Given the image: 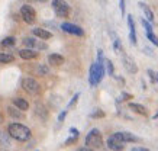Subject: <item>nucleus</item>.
<instances>
[{"label": "nucleus", "mask_w": 158, "mask_h": 151, "mask_svg": "<svg viewBox=\"0 0 158 151\" xmlns=\"http://www.w3.org/2000/svg\"><path fill=\"white\" fill-rule=\"evenodd\" d=\"M128 26H129V41L134 45H136V34H135V23L132 15H128Z\"/></svg>", "instance_id": "13"}, {"label": "nucleus", "mask_w": 158, "mask_h": 151, "mask_svg": "<svg viewBox=\"0 0 158 151\" xmlns=\"http://www.w3.org/2000/svg\"><path fill=\"white\" fill-rule=\"evenodd\" d=\"M36 71H38V73L41 74V76H45V74H48V68L45 67V65H38Z\"/></svg>", "instance_id": "27"}, {"label": "nucleus", "mask_w": 158, "mask_h": 151, "mask_svg": "<svg viewBox=\"0 0 158 151\" xmlns=\"http://www.w3.org/2000/svg\"><path fill=\"white\" fill-rule=\"evenodd\" d=\"M113 135L116 136V138H119L122 142H138L139 138L138 136H135L134 134H131V132H126V131H122V132H116V134H113Z\"/></svg>", "instance_id": "10"}, {"label": "nucleus", "mask_w": 158, "mask_h": 151, "mask_svg": "<svg viewBox=\"0 0 158 151\" xmlns=\"http://www.w3.org/2000/svg\"><path fill=\"white\" fill-rule=\"evenodd\" d=\"M129 109H132L134 112H136V113H139V115H147V107L145 106H142L141 103H129Z\"/></svg>", "instance_id": "19"}, {"label": "nucleus", "mask_w": 158, "mask_h": 151, "mask_svg": "<svg viewBox=\"0 0 158 151\" xmlns=\"http://www.w3.org/2000/svg\"><path fill=\"white\" fill-rule=\"evenodd\" d=\"M36 2H48V0H36Z\"/></svg>", "instance_id": "40"}, {"label": "nucleus", "mask_w": 158, "mask_h": 151, "mask_svg": "<svg viewBox=\"0 0 158 151\" xmlns=\"http://www.w3.org/2000/svg\"><path fill=\"white\" fill-rule=\"evenodd\" d=\"M78 98H80V93H76V96L73 98V100H71V102H70V103H68V107L74 106V105H76V103H77V100H78Z\"/></svg>", "instance_id": "29"}, {"label": "nucleus", "mask_w": 158, "mask_h": 151, "mask_svg": "<svg viewBox=\"0 0 158 151\" xmlns=\"http://www.w3.org/2000/svg\"><path fill=\"white\" fill-rule=\"evenodd\" d=\"M22 87H23L25 92H28L29 94H38L39 90H41V86L39 83L32 77H26L22 80Z\"/></svg>", "instance_id": "6"}, {"label": "nucleus", "mask_w": 158, "mask_h": 151, "mask_svg": "<svg viewBox=\"0 0 158 151\" xmlns=\"http://www.w3.org/2000/svg\"><path fill=\"white\" fill-rule=\"evenodd\" d=\"M15 44H16L15 36H7V38H5L2 41V45H3V47H13Z\"/></svg>", "instance_id": "23"}, {"label": "nucleus", "mask_w": 158, "mask_h": 151, "mask_svg": "<svg viewBox=\"0 0 158 151\" xmlns=\"http://www.w3.org/2000/svg\"><path fill=\"white\" fill-rule=\"evenodd\" d=\"M141 23H142V26L145 28L147 34H148V32H152V25L149 23V22H148L147 19H144V18H142V19H141Z\"/></svg>", "instance_id": "25"}, {"label": "nucleus", "mask_w": 158, "mask_h": 151, "mask_svg": "<svg viewBox=\"0 0 158 151\" xmlns=\"http://www.w3.org/2000/svg\"><path fill=\"white\" fill-rule=\"evenodd\" d=\"M0 124H3V115L0 113Z\"/></svg>", "instance_id": "37"}, {"label": "nucleus", "mask_w": 158, "mask_h": 151, "mask_svg": "<svg viewBox=\"0 0 158 151\" xmlns=\"http://www.w3.org/2000/svg\"><path fill=\"white\" fill-rule=\"evenodd\" d=\"M7 134L10 135V138H13V140L20 141V142L29 141L31 136H32L31 129H29L26 125H23V124H18V122L10 124L9 128H7Z\"/></svg>", "instance_id": "1"}, {"label": "nucleus", "mask_w": 158, "mask_h": 151, "mask_svg": "<svg viewBox=\"0 0 158 151\" xmlns=\"http://www.w3.org/2000/svg\"><path fill=\"white\" fill-rule=\"evenodd\" d=\"M105 68L106 71L110 74V76H113L115 74V68H113V63L110 61V60H105Z\"/></svg>", "instance_id": "24"}, {"label": "nucleus", "mask_w": 158, "mask_h": 151, "mask_svg": "<svg viewBox=\"0 0 158 151\" xmlns=\"http://www.w3.org/2000/svg\"><path fill=\"white\" fill-rule=\"evenodd\" d=\"M7 113H9L12 118H15V119H22V118H23V113L19 112V109H18V107H13V106L7 107Z\"/></svg>", "instance_id": "21"}, {"label": "nucleus", "mask_w": 158, "mask_h": 151, "mask_svg": "<svg viewBox=\"0 0 158 151\" xmlns=\"http://www.w3.org/2000/svg\"><path fill=\"white\" fill-rule=\"evenodd\" d=\"M23 45L26 48L31 49H47V44H44L42 41H36L35 38H23Z\"/></svg>", "instance_id": "8"}, {"label": "nucleus", "mask_w": 158, "mask_h": 151, "mask_svg": "<svg viewBox=\"0 0 158 151\" xmlns=\"http://www.w3.org/2000/svg\"><path fill=\"white\" fill-rule=\"evenodd\" d=\"M103 76H105V64H91L90 74H89V82L91 86H97L103 80Z\"/></svg>", "instance_id": "2"}, {"label": "nucleus", "mask_w": 158, "mask_h": 151, "mask_svg": "<svg viewBox=\"0 0 158 151\" xmlns=\"http://www.w3.org/2000/svg\"><path fill=\"white\" fill-rule=\"evenodd\" d=\"M0 145L2 147H10L12 145V138H10L9 134L0 131Z\"/></svg>", "instance_id": "20"}, {"label": "nucleus", "mask_w": 158, "mask_h": 151, "mask_svg": "<svg viewBox=\"0 0 158 151\" xmlns=\"http://www.w3.org/2000/svg\"><path fill=\"white\" fill-rule=\"evenodd\" d=\"M13 106L18 107L19 111H28L29 109V103L26 99L23 98H15L13 99Z\"/></svg>", "instance_id": "16"}, {"label": "nucleus", "mask_w": 158, "mask_h": 151, "mask_svg": "<svg viewBox=\"0 0 158 151\" xmlns=\"http://www.w3.org/2000/svg\"><path fill=\"white\" fill-rule=\"evenodd\" d=\"M103 145V136H102V132L97 129V128H93L86 136V147L89 148H93V150H97Z\"/></svg>", "instance_id": "3"}, {"label": "nucleus", "mask_w": 158, "mask_h": 151, "mask_svg": "<svg viewBox=\"0 0 158 151\" xmlns=\"http://www.w3.org/2000/svg\"><path fill=\"white\" fill-rule=\"evenodd\" d=\"M105 116V112L103 111H100V109H97L96 112L91 113V118H103Z\"/></svg>", "instance_id": "28"}, {"label": "nucleus", "mask_w": 158, "mask_h": 151, "mask_svg": "<svg viewBox=\"0 0 158 151\" xmlns=\"http://www.w3.org/2000/svg\"><path fill=\"white\" fill-rule=\"evenodd\" d=\"M77 138H78V136L71 135V136H70V138L67 140V141H65V145H71V144H74V142L77 141Z\"/></svg>", "instance_id": "30"}, {"label": "nucleus", "mask_w": 158, "mask_h": 151, "mask_svg": "<svg viewBox=\"0 0 158 151\" xmlns=\"http://www.w3.org/2000/svg\"><path fill=\"white\" fill-rule=\"evenodd\" d=\"M65 116H67V111H62V112H61V115L58 116V122L61 124V122L64 121V119H65Z\"/></svg>", "instance_id": "31"}, {"label": "nucleus", "mask_w": 158, "mask_h": 151, "mask_svg": "<svg viewBox=\"0 0 158 151\" xmlns=\"http://www.w3.org/2000/svg\"><path fill=\"white\" fill-rule=\"evenodd\" d=\"M107 147L113 151H122L125 148V142H122L119 138H116L115 135H112L107 138Z\"/></svg>", "instance_id": "9"}, {"label": "nucleus", "mask_w": 158, "mask_h": 151, "mask_svg": "<svg viewBox=\"0 0 158 151\" xmlns=\"http://www.w3.org/2000/svg\"><path fill=\"white\" fill-rule=\"evenodd\" d=\"M155 82H157V83H158V73H157V77H155Z\"/></svg>", "instance_id": "39"}, {"label": "nucleus", "mask_w": 158, "mask_h": 151, "mask_svg": "<svg viewBox=\"0 0 158 151\" xmlns=\"http://www.w3.org/2000/svg\"><path fill=\"white\" fill-rule=\"evenodd\" d=\"M77 151H96V150H93V148H89V147H81V148H78Z\"/></svg>", "instance_id": "35"}, {"label": "nucleus", "mask_w": 158, "mask_h": 151, "mask_svg": "<svg viewBox=\"0 0 158 151\" xmlns=\"http://www.w3.org/2000/svg\"><path fill=\"white\" fill-rule=\"evenodd\" d=\"M13 60H15V57L12 54L0 52V64H9V63H12Z\"/></svg>", "instance_id": "22"}, {"label": "nucleus", "mask_w": 158, "mask_h": 151, "mask_svg": "<svg viewBox=\"0 0 158 151\" xmlns=\"http://www.w3.org/2000/svg\"><path fill=\"white\" fill-rule=\"evenodd\" d=\"M147 38H148L154 45H157V47H158V36H157V35H154L152 32H148V34H147Z\"/></svg>", "instance_id": "26"}, {"label": "nucleus", "mask_w": 158, "mask_h": 151, "mask_svg": "<svg viewBox=\"0 0 158 151\" xmlns=\"http://www.w3.org/2000/svg\"><path fill=\"white\" fill-rule=\"evenodd\" d=\"M132 151H151V150L144 148V147H135V148H132Z\"/></svg>", "instance_id": "33"}, {"label": "nucleus", "mask_w": 158, "mask_h": 151, "mask_svg": "<svg viewBox=\"0 0 158 151\" xmlns=\"http://www.w3.org/2000/svg\"><path fill=\"white\" fill-rule=\"evenodd\" d=\"M122 98H125V100H128V99H132V94H128V93H122Z\"/></svg>", "instance_id": "36"}, {"label": "nucleus", "mask_w": 158, "mask_h": 151, "mask_svg": "<svg viewBox=\"0 0 158 151\" xmlns=\"http://www.w3.org/2000/svg\"><path fill=\"white\" fill-rule=\"evenodd\" d=\"M0 151H7V150H0Z\"/></svg>", "instance_id": "42"}, {"label": "nucleus", "mask_w": 158, "mask_h": 151, "mask_svg": "<svg viewBox=\"0 0 158 151\" xmlns=\"http://www.w3.org/2000/svg\"><path fill=\"white\" fill-rule=\"evenodd\" d=\"M119 7H120V13L125 15V0H119Z\"/></svg>", "instance_id": "32"}, {"label": "nucleus", "mask_w": 158, "mask_h": 151, "mask_svg": "<svg viewBox=\"0 0 158 151\" xmlns=\"http://www.w3.org/2000/svg\"><path fill=\"white\" fill-rule=\"evenodd\" d=\"M52 9L58 18H68L70 16V5L65 0H52Z\"/></svg>", "instance_id": "4"}, {"label": "nucleus", "mask_w": 158, "mask_h": 151, "mask_svg": "<svg viewBox=\"0 0 158 151\" xmlns=\"http://www.w3.org/2000/svg\"><path fill=\"white\" fill-rule=\"evenodd\" d=\"M70 134L74 136H78V131H77L76 128H70Z\"/></svg>", "instance_id": "34"}, {"label": "nucleus", "mask_w": 158, "mask_h": 151, "mask_svg": "<svg viewBox=\"0 0 158 151\" xmlns=\"http://www.w3.org/2000/svg\"><path fill=\"white\" fill-rule=\"evenodd\" d=\"M20 16L29 25L35 23V20H36V12L31 5H23L20 7Z\"/></svg>", "instance_id": "5"}, {"label": "nucleus", "mask_w": 158, "mask_h": 151, "mask_svg": "<svg viewBox=\"0 0 158 151\" xmlns=\"http://www.w3.org/2000/svg\"><path fill=\"white\" fill-rule=\"evenodd\" d=\"M152 118H154V119H157V118H158V113H155V115H154Z\"/></svg>", "instance_id": "38"}, {"label": "nucleus", "mask_w": 158, "mask_h": 151, "mask_svg": "<svg viewBox=\"0 0 158 151\" xmlns=\"http://www.w3.org/2000/svg\"><path fill=\"white\" fill-rule=\"evenodd\" d=\"M35 113H36L42 121H45V119L48 118V111H47V107L44 106L42 103H39V102L35 105Z\"/></svg>", "instance_id": "17"}, {"label": "nucleus", "mask_w": 158, "mask_h": 151, "mask_svg": "<svg viewBox=\"0 0 158 151\" xmlns=\"http://www.w3.org/2000/svg\"><path fill=\"white\" fill-rule=\"evenodd\" d=\"M64 57L62 55H60V54H49L48 55V63L51 64V65H55V67H58V65H62L64 64Z\"/></svg>", "instance_id": "15"}, {"label": "nucleus", "mask_w": 158, "mask_h": 151, "mask_svg": "<svg viewBox=\"0 0 158 151\" xmlns=\"http://www.w3.org/2000/svg\"><path fill=\"white\" fill-rule=\"evenodd\" d=\"M28 2H36V0H28Z\"/></svg>", "instance_id": "41"}, {"label": "nucleus", "mask_w": 158, "mask_h": 151, "mask_svg": "<svg viewBox=\"0 0 158 151\" xmlns=\"http://www.w3.org/2000/svg\"><path fill=\"white\" fill-rule=\"evenodd\" d=\"M19 55H20V58H23V60H35L39 54H38V51H35V49L23 48L19 51Z\"/></svg>", "instance_id": "12"}, {"label": "nucleus", "mask_w": 158, "mask_h": 151, "mask_svg": "<svg viewBox=\"0 0 158 151\" xmlns=\"http://www.w3.org/2000/svg\"><path fill=\"white\" fill-rule=\"evenodd\" d=\"M61 29L64 31V32H67V34L76 35V36H83V35H84V31H83L81 26L70 23V22H64V23L61 25Z\"/></svg>", "instance_id": "7"}, {"label": "nucleus", "mask_w": 158, "mask_h": 151, "mask_svg": "<svg viewBox=\"0 0 158 151\" xmlns=\"http://www.w3.org/2000/svg\"><path fill=\"white\" fill-rule=\"evenodd\" d=\"M139 7L142 9V12H144V15H145V19L148 20V22H154V13H152V10L149 9L148 6L145 5V3H139Z\"/></svg>", "instance_id": "18"}, {"label": "nucleus", "mask_w": 158, "mask_h": 151, "mask_svg": "<svg viewBox=\"0 0 158 151\" xmlns=\"http://www.w3.org/2000/svg\"><path fill=\"white\" fill-rule=\"evenodd\" d=\"M32 34H34V36H36V38H39V39H42V41L49 39L51 36H52V34H51L49 31L42 29V28H35V29H32Z\"/></svg>", "instance_id": "14"}, {"label": "nucleus", "mask_w": 158, "mask_h": 151, "mask_svg": "<svg viewBox=\"0 0 158 151\" xmlns=\"http://www.w3.org/2000/svg\"><path fill=\"white\" fill-rule=\"evenodd\" d=\"M123 67L126 68V71L131 74H136L138 73V65L135 64V61L131 57H123Z\"/></svg>", "instance_id": "11"}]
</instances>
